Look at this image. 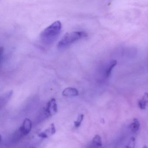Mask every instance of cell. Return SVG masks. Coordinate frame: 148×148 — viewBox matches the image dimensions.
<instances>
[{
    "label": "cell",
    "instance_id": "cell-1",
    "mask_svg": "<svg viewBox=\"0 0 148 148\" xmlns=\"http://www.w3.org/2000/svg\"><path fill=\"white\" fill-rule=\"evenodd\" d=\"M62 25L59 21H55L45 29L40 34L43 44L49 45L52 44L61 32Z\"/></svg>",
    "mask_w": 148,
    "mask_h": 148
},
{
    "label": "cell",
    "instance_id": "cell-2",
    "mask_svg": "<svg viewBox=\"0 0 148 148\" xmlns=\"http://www.w3.org/2000/svg\"><path fill=\"white\" fill-rule=\"evenodd\" d=\"M87 36V34L82 31L68 33L62 37L58 43L57 46L60 49L65 48L80 39L86 38Z\"/></svg>",
    "mask_w": 148,
    "mask_h": 148
},
{
    "label": "cell",
    "instance_id": "cell-3",
    "mask_svg": "<svg viewBox=\"0 0 148 148\" xmlns=\"http://www.w3.org/2000/svg\"><path fill=\"white\" fill-rule=\"evenodd\" d=\"M58 111V106L56 99H52L47 103L45 108L44 109L38 118V121L44 120L47 118L54 115Z\"/></svg>",
    "mask_w": 148,
    "mask_h": 148
},
{
    "label": "cell",
    "instance_id": "cell-4",
    "mask_svg": "<svg viewBox=\"0 0 148 148\" xmlns=\"http://www.w3.org/2000/svg\"><path fill=\"white\" fill-rule=\"evenodd\" d=\"M32 121L29 119L26 118L24 120L22 126L20 128L23 136L28 135L32 129Z\"/></svg>",
    "mask_w": 148,
    "mask_h": 148
},
{
    "label": "cell",
    "instance_id": "cell-5",
    "mask_svg": "<svg viewBox=\"0 0 148 148\" xmlns=\"http://www.w3.org/2000/svg\"><path fill=\"white\" fill-rule=\"evenodd\" d=\"M117 64V61L116 60H112L110 61L106 64L105 67L104 71V75L106 78H108L111 74L112 69Z\"/></svg>",
    "mask_w": 148,
    "mask_h": 148
},
{
    "label": "cell",
    "instance_id": "cell-6",
    "mask_svg": "<svg viewBox=\"0 0 148 148\" xmlns=\"http://www.w3.org/2000/svg\"><path fill=\"white\" fill-rule=\"evenodd\" d=\"M62 95L66 97H76L78 96L79 91L76 88L68 87L64 90L62 92Z\"/></svg>",
    "mask_w": 148,
    "mask_h": 148
},
{
    "label": "cell",
    "instance_id": "cell-7",
    "mask_svg": "<svg viewBox=\"0 0 148 148\" xmlns=\"http://www.w3.org/2000/svg\"><path fill=\"white\" fill-rule=\"evenodd\" d=\"M13 94V91H9L8 92L3 94L0 98L1 107L5 105L9 101Z\"/></svg>",
    "mask_w": 148,
    "mask_h": 148
},
{
    "label": "cell",
    "instance_id": "cell-8",
    "mask_svg": "<svg viewBox=\"0 0 148 148\" xmlns=\"http://www.w3.org/2000/svg\"><path fill=\"white\" fill-rule=\"evenodd\" d=\"M138 106L141 110H145L148 106V93H145L142 99L138 101Z\"/></svg>",
    "mask_w": 148,
    "mask_h": 148
},
{
    "label": "cell",
    "instance_id": "cell-9",
    "mask_svg": "<svg viewBox=\"0 0 148 148\" xmlns=\"http://www.w3.org/2000/svg\"><path fill=\"white\" fill-rule=\"evenodd\" d=\"M139 128H140V123L139 121L137 119H134L133 120V122L130 125V129L131 130L132 132L135 133L139 130Z\"/></svg>",
    "mask_w": 148,
    "mask_h": 148
},
{
    "label": "cell",
    "instance_id": "cell-10",
    "mask_svg": "<svg viewBox=\"0 0 148 148\" xmlns=\"http://www.w3.org/2000/svg\"><path fill=\"white\" fill-rule=\"evenodd\" d=\"M92 144L97 147H101L102 146V138L98 135H96L92 138Z\"/></svg>",
    "mask_w": 148,
    "mask_h": 148
},
{
    "label": "cell",
    "instance_id": "cell-11",
    "mask_svg": "<svg viewBox=\"0 0 148 148\" xmlns=\"http://www.w3.org/2000/svg\"><path fill=\"white\" fill-rule=\"evenodd\" d=\"M84 118V115L83 114H80L78 116L77 120L74 122V125H75V127L78 128V127L80 126Z\"/></svg>",
    "mask_w": 148,
    "mask_h": 148
},
{
    "label": "cell",
    "instance_id": "cell-12",
    "mask_svg": "<svg viewBox=\"0 0 148 148\" xmlns=\"http://www.w3.org/2000/svg\"><path fill=\"white\" fill-rule=\"evenodd\" d=\"M135 138L134 137H132L130 139L128 145H127L126 147L127 148H134L135 145Z\"/></svg>",
    "mask_w": 148,
    "mask_h": 148
},
{
    "label": "cell",
    "instance_id": "cell-13",
    "mask_svg": "<svg viewBox=\"0 0 148 148\" xmlns=\"http://www.w3.org/2000/svg\"><path fill=\"white\" fill-rule=\"evenodd\" d=\"M38 136L40 137L43 138H47L48 137L47 134L45 132L40 133L38 135Z\"/></svg>",
    "mask_w": 148,
    "mask_h": 148
},
{
    "label": "cell",
    "instance_id": "cell-14",
    "mask_svg": "<svg viewBox=\"0 0 148 148\" xmlns=\"http://www.w3.org/2000/svg\"><path fill=\"white\" fill-rule=\"evenodd\" d=\"M143 148H148V147H147L146 145H144L143 147Z\"/></svg>",
    "mask_w": 148,
    "mask_h": 148
}]
</instances>
